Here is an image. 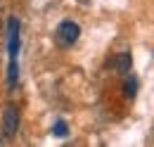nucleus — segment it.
Here are the masks:
<instances>
[{
  "label": "nucleus",
  "mask_w": 154,
  "mask_h": 147,
  "mask_svg": "<svg viewBox=\"0 0 154 147\" xmlns=\"http://www.w3.org/2000/svg\"><path fill=\"white\" fill-rule=\"evenodd\" d=\"M19 130V109L14 105H7L2 114V135L5 138H14Z\"/></svg>",
  "instance_id": "nucleus-2"
},
{
  "label": "nucleus",
  "mask_w": 154,
  "mask_h": 147,
  "mask_svg": "<svg viewBox=\"0 0 154 147\" xmlns=\"http://www.w3.org/2000/svg\"><path fill=\"white\" fill-rule=\"evenodd\" d=\"M123 92H126L128 100H133L135 95H137V81H135V76H128V81H126V86H123Z\"/></svg>",
  "instance_id": "nucleus-5"
},
{
  "label": "nucleus",
  "mask_w": 154,
  "mask_h": 147,
  "mask_svg": "<svg viewBox=\"0 0 154 147\" xmlns=\"http://www.w3.org/2000/svg\"><path fill=\"white\" fill-rule=\"evenodd\" d=\"M17 78H19V67H17V57H12L10 59V69H7V86L14 88Z\"/></svg>",
  "instance_id": "nucleus-3"
},
{
  "label": "nucleus",
  "mask_w": 154,
  "mask_h": 147,
  "mask_svg": "<svg viewBox=\"0 0 154 147\" xmlns=\"http://www.w3.org/2000/svg\"><path fill=\"white\" fill-rule=\"evenodd\" d=\"M131 67H133V57H131V52H123V55L119 57L116 69H119L121 74H128V71H131Z\"/></svg>",
  "instance_id": "nucleus-4"
},
{
  "label": "nucleus",
  "mask_w": 154,
  "mask_h": 147,
  "mask_svg": "<svg viewBox=\"0 0 154 147\" xmlns=\"http://www.w3.org/2000/svg\"><path fill=\"white\" fill-rule=\"evenodd\" d=\"M52 135H57V138H66V135H69V126H66L64 121H57V124L52 126Z\"/></svg>",
  "instance_id": "nucleus-6"
},
{
  "label": "nucleus",
  "mask_w": 154,
  "mask_h": 147,
  "mask_svg": "<svg viewBox=\"0 0 154 147\" xmlns=\"http://www.w3.org/2000/svg\"><path fill=\"white\" fill-rule=\"evenodd\" d=\"M81 36V29H78V24L74 21H62L57 26V43L62 48H69V45H74Z\"/></svg>",
  "instance_id": "nucleus-1"
}]
</instances>
